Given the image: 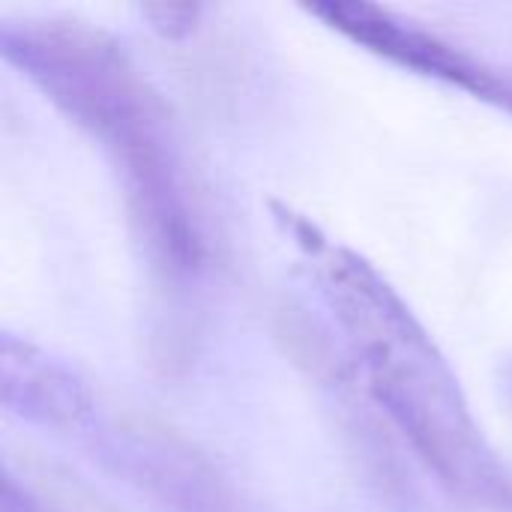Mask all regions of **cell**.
I'll return each mask as SVG.
<instances>
[{
    "label": "cell",
    "instance_id": "5",
    "mask_svg": "<svg viewBox=\"0 0 512 512\" xmlns=\"http://www.w3.org/2000/svg\"><path fill=\"white\" fill-rule=\"evenodd\" d=\"M141 12L150 18L153 30H159L168 39H180L195 27L201 6L198 3H147L141 6Z\"/></svg>",
    "mask_w": 512,
    "mask_h": 512
},
{
    "label": "cell",
    "instance_id": "3",
    "mask_svg": "<svg viewBox=\"0 0 512 512\" xmlns=\"http://www.w3.org/2000/svg\"><path fill=\"white\" fill-rule=\"evenodd\" d=\"M309 12L378 57H387L405 69L447 81L480 99H492L512 108V87L507 81H501L495 72H489L468 54H462L456 45L390 15L375 3L324 0V3H312Z\"/></svg>",
    "mask_w": 512,
    "mask_h": 512
},
{
    "label": "cell",
    "instance_id": "2",
    "mask_svg": "<svg viewBox=\"0 0 512 512\" xmlns=\"http://www.w3.org/2000/svg\"><path fill=\"white\" fill-rule=\"evenodd\" d=\"M321 285L369 390L423 462L477 507L512 512V474L477 426L444 354L390 282L345 246H315Z\"/></svg>",
    "mask_w": 512,
    "mask_h": 512
},
{
    "label": "cell",
    "instance_id": "4",
    "mask_svg": "<svg viewBox=\"0 0 512 512\" xmlns=\"http://www.w3.org/2000/svg\"><path fill=\"white\" fill-rule=\"evenodd\" d=\"M0 399L12 414L54 429H84L93 420L84 381L60 360L9 333L0 342Z\"/></svg>",
    "mask_w": 512,
    "mask_h": 512
},
{
    "label": "cell",
    "instance_id": "1",
    "mask_svg": "<svg viewBox=\"0 0 512 512\" xmlns=\"http://www.w3.org/2000/svg\"><path fill=\"white\" fill-rule=\"evenodd\" d=\"M0 48L48 102L111 153L153 261L171 276L195 273L204 246L171 162L165 114L126 51L102 30L54 18L3 24Z\"/></svg>",
    "mask_w": 512,
    "mask_h": 512
}]
</instances>
